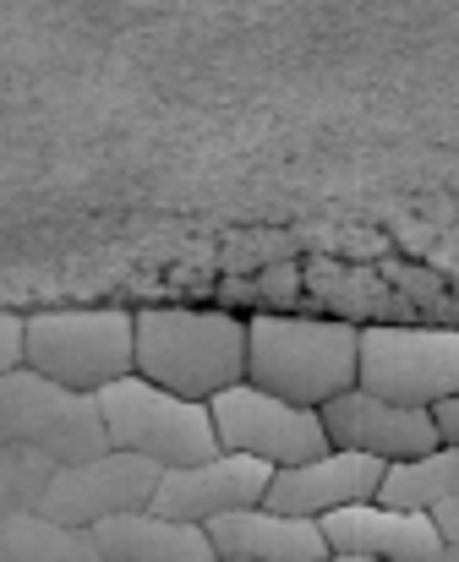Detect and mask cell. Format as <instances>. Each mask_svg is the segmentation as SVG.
Here are the masks:
<instances>
[{
	"label": "cell",
	"mask_w": 459,
	"mask_h": 562,
	"mask_svg": "<svg viewBox=\"0 0 459 562\" xmlns=\"http://www.w3.org/2000/svg\"><path fill=\"white\" fill-rule=\"evenodd\" d=\"M0 431L11 442H27L49 453L55 464H82L110 448L99 393L93 387H66L33 367H11L0 376Z\"/></svg>",
	"instance_id": "5b68a950"
},
{
	"label": "cell",
	"mask_w": 459,
	"mask_h": 562,
	"mask_svg": "<svg viewBox=\"0 0 459 562\" xmlns=\"http://www.w3.org/2000/svg\"><path fill=\"white\" fill-rule=\"evenodd\" d=\"M433 420H438V437H444V442H459V393L433 404Z\"/></svg>",
	"instance_id": "44dd1931"
},
{
	"label": "cell",
	"mask_w": 459,
	"mask_h": 562,
	"mask_svg": "<svg viewBox=\"0 0 459 562\" xmlns=\"http://www.w3.org/2000/svg\"><path fill=\"white\" fill-rule=\"evenodd\" d=\"M0 562H104L88 525H60L38 508L0 514Z\"/></svg>",
	"instance_id": "9a60e30c"
},
{
	"label": "cell",
	"mask_w": 459,
	"mask_h": 562,
	"mask_svg": "<svg viewBox=\"0 0 459 562\" xmlns=\"http://www.w3.org/2000/svg\"><path fill=\"white\" fill-rule=\"evenodd\" d=\"M209 562H240V558H220V552H214V558H209Z\"/></svg>",
	"instance_id": "cb8c5ba5"
},
{
	"label": "cell",
	"mask_w": 459,
	"mask_h": 562,
	"mask_svg": "<svg viewBox=\"0 0 459 562\" xmlns=\"http://www.w3.org/2000/svg\"><path fill=\"white\" fill-rule=\"evenodd\" d=\"M132 372L209 404L246 376V323L198 306H143L132 312Z\"/></svg>",
	"instance_id": "6da1fadb"
},
{
	"label": "cell",
	"mask_w": 459,
	"mask_h": 562,
	"mask_svg": "<svg viewBox=\"0 0 459 562\" xmlns=\"http://www.w3.org/2000/svg\"><path fill=\"white\" fill-rule=\"evenodd\" d=\"M22 367L66 387H104L132 372V312L82 306V312H33L22 317Z\"/></svg>",
	"instance_id": "277c9868"
},
{
	"label": "cell",
	"mask_w": 459,
	"mask_h": 562,
	"mask_svg": "<svg viewBox=\"0 0 459 562\" xmlns=\"http://www.w3.org/2000/svg\"><path fill=\"white\" fill-rule=\"evenodd\" d=\"M317 525H323L328 552H356V558H378V562H400L444 547V536H438L427 508H389L378 497L328 508V514H317Z\"/></svg>",
	"instance_id": "7c38bea8"
},
{
	"label": "cell",
	"mask_w": 459,
	"mask_h": 562,
	"mask_svg": "<svg viewBox=\"0 0 459 562\" xmlns=\"http://www.w3.org/2000/svg\"><path fill=\"white\" fill-rule=\"evenodd\" d=\"M323 415V431H328V448H356V453H372V459H416L427 448H438V420L433 409L422 404H394V398H378L367 387H345L334 398L317 404Z\"/></svg>",
	"instance_id": "9c48e42d"
},
{
	"label": "cell",
	"mask_w": 459,
	"mask_h": 562,
	"mask_svg": "<svg viewBox=\"0 0 459 562\" xmlns=\"http://www.w3.org/2000/svg\"><path fill=\"white\" fill-rule=\"evenodd\" d=\"M55 475V459L27 448V442H11L0 437V514H16V508H38L44 486Z\"/></svg>",
	"instance_id": "e0dca14e"
},
{
	"label": "cell",
	"mask_w": 459,
	"mask_h": 562,
	"mask_svg": "<svg viewBox=\"0 0 459 562\" xmlns=\"http://www.w3.org/2000/svg\"><path fill=\"white\" fill-rule=\"evenodd\" d=\"M268 475H273L268 459H251V453L220 448V453H209V459H198V464H165L159 481H154L148 508H154V514H170V519L209 525L214 514L262 503Z\"/></svg>",
	"instance_id": "30bf717a"
},
{
	"label": "cell",
	"mask_w": 459,
	"mask_h": 562,
	"mask_svg": "<svg viewBox=\"0 0 459 562\" xmlns=\"http://www.w3.org/2000/svg\"><path fill=\"white\" fill-rule=\"evenodd\" d=\"M400 562H459V547H433V552H416V558H400Z\"/></svg>",
	"instance_id": "7402d4cb"
},
{
	"label": "cell",
	"mask_w": 459,
	"mask_h": 562,
	"mask_svg": "<svg viewBox=\"0 0 459 562\" xmlns=\"http://www.w3.org/2000/svg\"><path fill=\"white\" fill-rule=\"evenodd\" d=\"M427 514H433V525H438V536H444L449 547H459V497H444V503H433Z\"/></svg>",
	"instance_id": "ffe728a7"
},
{
	"label": "cell",
	"mask_w": 459,
	"mask_h": 562,
	"mask_svg": "<svg viewBox=\"0 0 459 562\" xmlns=\"http://www.w3.org/2000/svg\"><path fill=\"white\" fill-rule=\"evenodd\" d=\"M312 562H378V558H356V552H323V558H312Z\"/></svg>",
	"instance_id": "603a6c76"
},
{
	"label": "cell",
	"mask_w": 459,
	"mask_h": 562,
	"mask_svg": "<svg viewBox=\"0 0 459 562\" xmlns=\"http://www.w3.org/2000/svg\"><path fill=\"white\" fill-rule=\"evenodd\" d=\"M0 437H5V431H0Z\"/></svg>",
	"instance_id": "d4e9b609"
},
{
	"label": "cell",
	"mask_w": 459,
	"mask_h": 562,
	"mask_svg": "<svg viewBox=\"0 0 459 562\" xmlns=\"http://www.w3.org/2000/svg\"><path fill=\"white\" fill-rule=\"evenodd\" d=\"M356 323L334 317L257 312L246 317V382L317 409L323 398L356 387Z\"/></svg>",
	"instance_id": "7a4b0ae2"
},
{
	"label": "cell",
	"mask_w": 459,
	"mask_h": 562,
	"mask_svg": "<svg viewBox=\"0 0 459 562\" xmlns=\"http://www.w3.org/2000/svg\"><path fill=\"white\" fill-rule=\"evenodd\" d=\"M383 273H389L394 284H405L416 301H438V295H444V279H427V273H416V268H400V262H389Z\"/></svg>",
	"instance_id": "ac0fdd59"
},
{
	"label": "cell",
	"mask_w": 459,
	"mask_h": 562,
	"mask_svg": "<svg viewBox=\"0 0 459 562\" xmlns=\"http://www.w3.org/2000/svg\"><path fill=\"white\" fill-rule=\"evenodd\" d=\"M11 367H22V317L0 312V376Z\"/></svg>",
	"instance_id": "d6986e66"
},
{
	"label": "cell",
	"mask_w": 459,
	"mask_h": 562,
	"mask_svg": "<svg viewBox=\"0 0 459 562\" xmlns=\"http://www.w3.org/2000/svg\"><path fill=\"white\" fill-rule=\"evenodd\" d=\"M383 470H389V459H372V453H356V448H323V453H312L301 464H273L268 492H262V508L317 519L328 508L378 497Z\"/></svg>",
	"instance_id": "8fae6325"
},
{
	"label": "cell",
	"mask_w": 459,
	"mask_h": 562,
	"mask_svg": "<svg viewBox=\"0 0 459 562\" xmlns=\"http://www.w3.org/2000/svg\"><path fill=\"white\" fill-rule=\"evenodd\" d=\"M159 470L165 464H154L143 453H126V448H104L82 464H55V475L38 497V514H49L60 525H99L110 514L148 508Z\"/></svg>",
	"instance_id": "ba28073f"
},
{
	"label": "cell",
	"mask_w": 459,
	"mask_h": 562,
	"mask_svg": "<svg viewBox=\"0 0 459 562\" xmlns=\"http://www.w3.org/2000/svg\"><path fill=\"white\" fill-rule=\"evenodd\" d=\"M99 552L110 562H209L214 558V541L203 525L192 519H170V514H154V508H126V514H110L99 525H88Z\"/></svg>",
	"instance_id": "5bb4252c"
},
{
	"label": "cell",
	"mask_w": 459,
	"mask_h": 562,
	"mask_svg": "<svg viewBox=\"0 0 459 562\" xmlns=\"http://www.w3.org/2000/svg\"><path fill=\"white\" fill-rule=\"evenodd\" d=\"M209 415H214L220 448L268 459V464H301V459H312V453L328 448L323 415L312 404L279 398V393H268V387H257L246 376L209 398Z\"/></svg>",
	"instance_id": "52a82bcc"
},
{
	"label": "cell",
	"mask_w": 459,
	"mask_h": 562,
	"mask_svg": "<svg viewBox=\"0 0 459 562\" xmlns=\"http://www.w3.org/2000/svg\"><path fill=\"white\" fill-rule=\"evenodd\" d=\"M459 497V442H438L416 459H394L378 481V503L389 508H433Z\"/></svg>",
	"instance_id": "2e32d148"
},
{
	"label": "cell",
	"mask_w": 459,
	"mask_h": 562,
	"mask_svg": "<svg viewBox=\"0 0 459 562\" xmlns=\"http://www.w3.org/2000/svg\"><path fill=\"white\" fill-rule=\"evenodd\" d=\"M356 387L394 398V404H422L433 409L438 398L459 393V328H422V323H372L356 334Z\"/></svg>",
	"instance_id": "8992f818"
},
{
	"label": "cell",
	"mask_w": 459,
	"mask_h": 562,
	"mask_svg": "<svg viewBox=\"0 0 459 562\" xmlns=\"http://www.w3.org/2000/svg\"><path fill=\"white\" fill-rule=\"evenodd\" d=\"M104 562H110V558H104Z\"/></svg>",
	"instance_id": "484cf974"
},
{
	"label": "cell",
	"mask_w": 459,
	"mask_h": 562,
	"mask_svg": "<svg viewBox=\"0 0 459 562\" xmlns=\"http://www.w3.org/2000/svg\"><path fill=\"white\" fill-rule=\"evenodd\" d=\"M203 530H209L220 558H240V562H312L328 552L317 519L279 514V508H262V503L214 514Z\"/></svg>",
	"instance_id": "4fadbf2b"
},
{
	"label": "cell",
	"mask_w": 459,
	"mask_h": 562,
	"mask_svg": "<svg viewBox=\"0 0 459 562\" xmlns=\"http://www.w3.org/2000/svg\"><path fill=\"white\" fill-rule=\"evenodd\" d=\"M99 415H104L110 448L143 453L154 464H198V459L220 453L214 415L203 398H181L137 372L99 387Z\"/></svg>",
	"instance_id": "3957f363"
}]
</instances>
